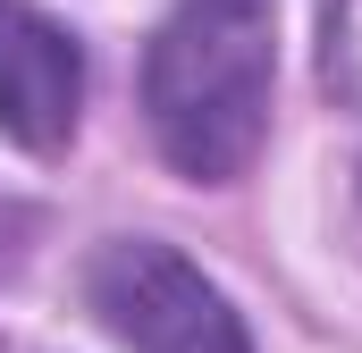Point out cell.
Listing matches in <instances>:
<instances>
[{
	"label": "cell",
	"mask_w": 362,
	"mask_h": 353,
	"mask_svg": "<svg viewBox=\"0 0 362 353\" xmlns=\"http://www.w3.org/2000/svg\"><path fill=\"white\" fill-rule=\"evenodd\" d=\"M144 109L194 185L245 176L270 135V0H177L144 59Z\"/></svg>",
	"instance_id": "1"
},
{
	"label": "cell",
	"mask_w": 362,
	"mask_h": 353,
	"mask_svg": "<svg viewBox=\"0 0 362 353\" xmlns=\"http://www.w3.org/2000/svg\"><path fill=\"white\" fill-rule=\"evenodd\" d=\"M85 294L127 353H253L228 294L169 244H110L93 261Z\"/></svg>",
	"instance_id": "2"
},
{
	"label": "cell",
	"mask_w": 362,
	"mask_h": 353,
	"mask_svg": "<svg viewBox=\"0 0 362 353\" xmlns=\"http://www.w3.org/2000/svg\"><path fill=\"white\" fill-rule=\"evenodd\" d=\"M85 109V51L25 0H0V135L25 152H59Z\"/></svg>",
	"instance_id": "3"
},
{
	"label": "cell",
	"mask_w": 362,
	"mask_h": 353,
	"mask_svg": "<svg viewBox=\"0 0 362 353\" xmlns=\"http://www.w3.org/2000/svg\"><path fill=\"white\" fill-rule=\"evenodd\" d=\"M329 85L362 101V0H329Z\"/></svg>",
	"instance_id": "4"
}]
</instances>
